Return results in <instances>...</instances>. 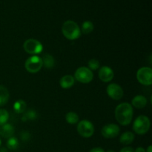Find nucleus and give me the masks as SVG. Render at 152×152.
<instances>
[{
    "mask_svg": "<svg viewBox=\"0 0 152 152\" xmlns=\"http://www.w3.org/2000/svg\"><path fill=\"white\" fill-rule=\"evenodd\" d=\"M99 78L104 83H109L114 78V71L110 67L103 66L99 71Z\"/></svg>",
    "mask_w": 152,
    "mask_h": 152,
    "instance_id": "nucleus-11",
    "label": "nucleus"
},
{
    "mask_svg": "<svg viewBox=\"0 0 152 152\" xmlns=\"http://www.w3.org/2000/svg\"><path fill=\"white\" fill-rule=\"evenodd\" d=\"M1 140H0V146H1Z\"/></svg>",
    "mask_w": 152,
    "mask_h": 152,
    "instance_id": "nucleus-31",
    "label": "nucleus"
},
{
    "mask_svg": "<svg viewBox=\"0 0 152 152\" xmlns=\"http://www.w3.org/2000/svg\"><path fill=\"white\" fill-rule=\"evenodd\" d=\"M134 140V134L131 132H124L123 134L120 136V141L123 145H129L131 144Z\"/></svg>",
    "mask_w": 152,
    "mask_h": 152,
    "instance_id": "nucleus-16",
    "label": "nucleus"
},
{
    "mask_svg": "<svg viewBox=\"0 0 152 152\" xmlns=\"http://www.w3.org/2000/svg\"><path fill=\"white\" fill-rule=\"evenodd\" d=\"M107 152H115V151H113V150H109V151H108Z\"/></svg>",
    "mask_w": 152,
    "mask_h": 152,
    "instance_id": "nucleus-30",
    "label": "nucleus"
},
{
    "mask_svg": "<svg viewBox=\"0 0 152 152\" xmlns=\"http://www.w3.org/2000/svg\"><path fill=\"white\" fill-rule=\"evenodd\" d=\"M77 132L80 136L85 138H89L94 133V126L91 122L83 120L77 125Z\"/></svg>",
    "mask_w": 152,
    "mask_h": 152,
    "instance_id": "nucleus-7",
    "label": "nucleus"
},
{
    "mask_svg": "<svg viewBox=\"0 0 152 152\" xmlns=\"http://www.w3.org/2000/svg\"><path fill=\"white\" fill-rule=\"evenodd\" d=\"M24 50L30 54L36 55L41 53L43 50V46L39 41L35 39H29L25 42L23 45Z\"/></svg>",
    "mask_w": 152,
    "mask_h": 152,
    "instance_id": "nucleus-8",
    "label": "nucleus"
},
{
    "mask_svg": "<svg viewBox=\"0 0 152 152\" xmlns=\"http://www.w3.org/2000/svg\"><path fill=\"white\" fill-rule=\"evenodd\" d=\"M106 91L108 96L114 100H119V99H122L123 94H124V92H123L121 86L116 83H111L108 85Z\"/></svg>",
    "mask_w": 152,
    "mask_h": 152,
    "instance_id": "nucleus-9",
    "label": "nucleus"
},
{
    "mask_svg": "<svg viewBox=\"0 0 152 152\" xmlns=\"http://www.w3.org/2000/svg\"><path fill=\"white\" fill-rule=\"evenodd\" d=\"M94 78L93 72L87 67H80L74 74V79L81 83H89Z\"/></svg>",
    "mask_w": 152,
    "mask_h": 152,
    "instance_id": "nucleus-5",
    "label": "nucleus"
},
{
    "mask_svg": "<svg viewBox=\"0 0 152 152\" xmlns=\"http://www.w3.org/2000/svg\"><path fill=\"white\" fill-rule=\"evenodd\" d=\"M120 152H134V150L132 147H125V148H122Z\"/></svg>",
    "mask_w": 152,
    "mask_h": 152,
    "instance_id": "nucleus-26",
    "label": "nucleus"
},
{
    "mask_svg": "<svg viewBox=\"0 0 152 152\" xmlns=\"http://www.w3.org/2000/svg\"><path fill=\"white\" fill-rule=\"evenodd\" d=\"M120 131V129L117 125L111 123V124H107L103 126L101 130V133L105 138L111 139V138H114L118 136Z\"/></svg>",
    "mask_w": 152,
    "mask_h": 152,
    "instance_id": "nucleus-10",
    "label": "nucleus"
},
{
    "mask_svg": "<svg viewBox=\"0 0 152 152\" xmlns=\"http://www.w3.org/2000/svg\"><path fill=\"white\" fill-rule=\"evenodd\" d=\"M145 152H152V146L151 145H149V146L148 147V148H147L146 151Z\"/></svg>",
    "mask_w": 152,
    "mask_h": 152,
    "instance_id": "nucleus-29",
    "label": "nucleus"
},
{
    "mask_svg": "<svg viewBox=\"0 0 152 152\" xmlns=\"http://www.w3.org/2000/svg\"><path fill=\"white\" fill-rule=\"evenodd\" d=\"M27 109V104L23 99H18L13 104V110L17 114H23Z\"/></svg>",
    "mask_w": 152,
    "mask_h": 152,
    "instance_id": "nucleus-17",
    "label": "nucleus"
},
{
    "mask_svg": "<svg viewBox=\"0 0 152 152\" xmlns=\"http://www.w3.org/2000/svg\"><path fill=\"white\" fill-rule=\"evenodd\" d=\"M94 24L90 21H86L83 23L81 28V31L84 34H89L94 31Z\"/></svg>",
    "mask_w": 152,
    "mask_h": 152,
    "instance_id": "nucleus-21",
    "label": "nucleus"
},
{
    "mask_svg": "<svg viewBox=\"0 0 152 152\" xmlns=\"http://www.w3.org/2000/svg\"><path fill=\"white\" fill-rule=\"evenodd\" d=\"M62 32L64 37L69 40H75L81 36V30L75 22L68 20L64 22L62 28Z\"/></svg>",
    "mask_w": 152,
    "mask_h": 152,
    "instance_id": "nucleus-2",
    "label": "nucleus"
},
{
    "mask_svg": "<svg viewBox=\"0 0 152 152\" xmlns=\"http://www.w3.org/2000/svg\"><path fill=\"white\" fill-rule=\"evenodd\" d=\"M9 119V113L4 108H0V126L7 123Z\"/></svg>",
    "mask_w": 152,
    "mask_h": 152,
    "instance_id": "nucleus-23",
    "label": "nucleus"
},
{
    "mask_svg": "<svg viewBox=\"0 0 152 152\" xmlns=\"http://www.w3.org/2000/svg\"><path fill=\"white\" fill-rule=\"evenodd\" d=\"M137 79L143 86H151L152 84V69L149 67H142L137 73Z\"/></svg>",
    "mask_w": 152,
    "mask_h": 152,
    "instance_id": "nucleus-6",
    "label": "nucleus"
},
{
    "mask_svg": "<svg viewBox=\"0 0 152 152\" xmlns=\"http://www.w3.org/2000/svg\"><path fill=\"white\" fill-rule=\"evenodd\" d=\"M38 114L37 112L34 109H28L24 112L23 116L22 117V120L23 122L29 121V120H34L37 118Z\"/></svg>",
    "mask_w": 152,
    "mask_h": 152,
    "instance_id": "nucleus-19",
    "label": "nucleus"
},
{
    "mask_svg": "<svg viewBox=\"0 0 152 152\" xmlns=\"http://www.w3.org/2000/svg\"><path fill=\"white\" fill-rule=\"evenodd\" d=\"M65 120L68 123L71 125H74L79 122V116L77 113L74 112V111H70V112L67 113L66 116H65Z\"/></svg>",
    "mask_w": 152,
    "mask_h": 152,
    "instance_id": "nucleus-20",
    "label": "nucleus"
},
{
    "mask_svg": "<svg viewBox=\"0 0 152 152\" xmlns=\"http://www.w3.org/2000/svg\"><path fill=\"white\" fill-rule=\"evenodd\" d=\"M133 106L128 102L120 103L115 108V118L122 126H128L133 118Z\"/></svg>",
    "mask_w": 152,
    "mask_h": 152,
    "instance_id": "nucleus-1",
    "label": "nucleus"
},
{
    "mask_svg": "<svg viewBox=\"0 0 152 152\" xmlns=\"http://www.w3.org/2000/svg\"><path fill=\"white\" fill-rule=\"evenodd\" d=\"M31 137V134L28 132H22L21 133V139L23 141H28Z\"/></svg>",
    "mask_w": 152,
    "mask_h": 152,
    "instance_id": "nucleus-25",
    "label": "nucleus"
},
{
    "mask_svg": "<svg viewBox=\"0 0 152 152\" xmlns=\"http://www.w3.org/2000/svg\"><path fill=\"white\" fill-rule=\"evenodd\" d=\"M42 58L37 56V55H34V56L28 58L25 61V69L27 70V71L31 73V74H35V73L39 72L42 68Z\"/></svg>",
    "mask_w": 152,
    "mask_h": 152,
    "instance_id": "nucleus-4",
    "label": "nucleus"
},
{
    "mask_svg": "<svg viewBox=\"0 0 152 152\" xmlns=\"http://www.w3.org/2000/svg\"><path fill=\"white\" fill-rule=\"evenodd\" d=\"M134 152H145V150L142 147H138L136 148Z\"/></svg>",
    "mask_w": 152,
    "mask_h": 152,
    "instance_id": "nucleus-28",
    "label": "nucleus"
},
{
    "mask_svg": "<svg viewBox=\"0 0 152 152\" xmlns=\"http://www.w3.org/2000/svg\"><path fill=\"white\" fill-rule=\"evenodd\" d=\"M14 128L9 123H5L0 126V136L4 138H10L14 134Z\"/></svg>",
    "mask_w": 152,
    "mask_h": 152,
    "instance_id": "nucleus-12",
    "label": "nucleus"
},
{
    "mask_svg": "<svg viewBox=\"0 0 152 152\" xmlns=\"http://www.w3.org/2000/svg\"><path fill=\"white\" fill-rule=\"evenodd\" d=\"M10 94L4 86H0V107L3 106L8 102Z\"/></svg>",
    "mask_w": 152,
    "mask_h": 152,
    "instance_id": "nucleus-15",
    "label": "nucleus"
},
{
    "mask_svg": "<svg viewBox=\"0 0 152 152\" xmlns=\"http://www.w3.org/2000/svg\"><path fill=\"white\" fill-rule=\"evenodd\" d=\"M89 152H105V151L100 147H96V148H92Z\"/></svg>",
    "mask_w": 152,
    "mask_h": 152,
    "instance_id": "nucleus-27",
    "label": "nucleus"
},
{
    "mask_svg": "<svg viewBox=\"0 0 152 152\" xmlns=\"http://www.w3.org/2000/svg\"><path fill=\"white\" fill-rule=\"evenodd\" d=\"M88 68L91 71H96L99 68V62L96 59H91L88 61Z\"/></svg>",
    "mask_w": 152,
    "mask_h": 152,
    "instance_id": "nucleus-24",
    "label": "nucleus"
},
{
    "mask_svg": "<svg viewBox=\"0 0 152 152\" xmlns=\"http://www.w3.org/2000/svg\"><path fill=\"white\" fill-rule=\"evenodd\" d=\"M7 146L10 150H16L19 147V140L15 137L8 138L7 142Z\"/></svg>",
    "mask_w": 152,
    "mask_h": 152,
    "instance_id": "nucleus-22",
    "label": "nucleus"
},
{
    "mask_svg": "<svg viewBox=\"0 0 152 152\" xmlns=\"http://www.w3.org/2000/svg\"><path fill=\"white\" fill-rule=\"evenodd\" d=\"M75 83V79L71 75H65L60 79L59 84L64 89H68L72 87Z\"/></svg>",
    "mask_w": 152,
    "mask_h": 152,
    "instance_id": "nucleus-13",
    "label": "nucleus"
},
{
    "mask_svg": "<svg viewBox=\"0 0 152 152\" xmlns=\"http://www.w3.org/2000/svg\"><path fill=\"white\" fill-rule=\"evenodd\" d=\"M151 126L149 118L146 116L140 115L136 118L133 124V130L137 134H145L148 132Z\"/></svg>",
    "mask_w": 152,
    "mask_h": 152,
    "instance_id": "nucleus-3",
    "label": "nucleus"
},
{
    "mask_svg": "<svg viewBox=\"0 0 152 152\" xmlns=\"http://www.w3.org/2000/svg\"><path fill=\"white\" fill-rule=\"evenodd\" d=\"M42 65L46 68H53L55 65V60L54 58L50 54H45L42 58Z\"/></svg>",
    "mask_w": 152,
    "mask_h": 152,
    "instance_id": "nucleus-18",
    "label": "nucleus"
},
{
    "mask_svg": "<svg viewBox=\"0 0 152 152\" xmlns=\"http://www.w3.org/2000/svg\"><path fill=\"white\" fill-rule=\"evenodd\" d=\"M132 104L136 108H143L147 105V99L142 95H137L133 98Z\"/></svg>",
    "mask_w": 152,
    "mask_h": 152,
    "instance_id": "nucleus-14",
    "label": "nucleus"
}]
</instances>
